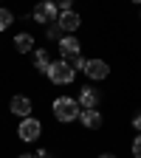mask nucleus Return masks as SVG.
Wrapping results in <instances>:
<instances>
[{
    "instance_id": "nucleus-1",
    "label": "nucleus",
    "mask_w": 141,
    "mask_h": 158,
    "mask_svg": "<svg viewBox=\"0 0 141 158\" xmlns=\"http://www.w3.org/2000/svg\"><path fill=\"white\" fill-rule=\"evenodd\" d=\"M51 113H54L56 122L71 124V122H79V113H82V107H79V102H76V99H71V96H56L54 105H51Z\"/></svg>"
},
{
    "instance_id": "nucleus-2",
    "label": "nucleus",
    "mask_w": 141,
    "mask_h": 158,
    "mask_svg": "<svg viewBox=\"0 0 141 158\" xmlns=\"http://www.w3.org/2000/svg\"><path fill=\"white\" fill-rule=\"evenodd\" d=\"M54 85H71L76 79V71L71 68V62H65V59H56V62L48 65V73H45Z\"/></svg>"
},
{
    "instance_id": "nucleus-3",
    "label": "nucleus",
    "mask_w": 141,
    "mask_h": 158,
    "mask_svg": "<svg viewBox=\"0 0 141 158\" xmlns=\"http://www.w3.org/2000/svg\"><path fill=\"white\" fill-rule=\"evenodd\" d=\"M39 135H43V122H39V118L28 116V118H23V122H20V127H17V138H20V141L34 144Z\"/></svg>"
},
{
    "instance_id": "nucleus-4",
    "label": "nucleus",
    "mask_w": 141,
    "mask_h": 158,
    "mask_svg": "<svg viewBox=\"0 0 141 158\" xmlns=\"http://www.w3.org/2000/svg\"><path fill=\"white\" fill-rule=\"evenodd\" d=\"M31 17H34V23H39V26H54L56 20H59V11H56V3H48V0H43V3H37L34 6V11H31Z\"/></svg>"
},
{
    "instance_id": "nucleus-5",
    "label": "nucleus",
    "mask_w": 141,
    "mask_h": 158,
    "mask_svg": "<svg viewBox=\"0 0 141 158\" xmlns=\"http://www.w3.org/2000/svg\"><path fill=\"white\" fill-rule=\"evenodd\" d=\"M56 45H59V59H65V62H71V59H76V56H82V43H79L73 34H65Z\"/></svg>"
},
{
    "instance_id": "nucleus-6",
    "label": "nucleus",
    "mask_w": 141,
    "mask_h": 158,
    "mask_svg": "<svg viewBox=\"0 0 141 158\" xmlns=\"http://www.w3.org/2000/svg\"><path fill=\"white\" fill-rule=\"evenodd\" d=\"M82 73H85L88 79H96V82H102V79H107V76H110V65L105 62V59L93 56V59H88V62H85Z\"/></svg>"
},
{
    "instance_id": "nucleus-7",
    "label": "nucleus",
    "mask_w": 141,
    "mask_h": 158,
    "mask_svg": "<svg viewBox=\"0 0 141 158\" xmlns=\"http://www.w3.org/2000/svg\"><path fill=\"white\" fill-rule=\"evenodd\" d=\"M76 102H79V107H82V110H99V102H102V90L85 85L82 90H79Z\"/></svg>"
},
{
    "instance_id": "nucleus-8",
    "label": "nucleus",
    "mask_w": 141,
    "mask_h": 158,
    "mask_svg": "<svg viewBox=\"0 0 141 158\" xmlns=\"http://www.w3.org/2000/svg\"><path fill=\"white\" fill-rule=\"evenodd\" d=\"M9 110H11V116H17L20 122H23V118H28V116L34 113V105H31V99H28V96L17 93V96H11V102H9Z\"/></svg>"
},
{
    "instance_id": "nucleus-9",
    "label": "nucleus",
    "mask_w": 141,
    "mask_h": 158,
    "mask_svg": "<svg viewBox=\"0 0 141 158\" xmlns=\"http://www.w3.org/2000/svg\"><path fill=\"white\" fill-rule=\"evenodd\" d=\"M56 26L62 28V34H76V28L82 26V17H79L76 11H65V14H59Z\"/></svg>"
},
{
    "instance_id": "nucleus-10",
    "label": "nucleus",
    "mask_w": 141,
    "mask_h": 158,
    "mask_svg": "<svg viewBox=\"0 0 141 158\" xmlns=\"http://www.w3.org/2000/svg\"><path fill=\"white\" fill-rule=\"evenodd\" d=\"M79 122H82V127H88V130H99L105 118H102L99 110H82L79 113Z\"/></svg>"
},
{
    "instance_id": "nucleus-11",
    "label": "nucleus",
    "mask_w": 141,
    "mask_h": 158,
    "mask_svg": "<svg viewBox=\"0 0 141 158\" xmlns=\"http://www.w3.org/2000/svg\"><path fill=\"white\" fill-rule=\"evenodd\" d=\"M14 51H17V54H28V51H34V37H31L28 31H20V34L14 37Z\"/></svg>"
},
{
    "instance_id": "nucleus-12",
    "label": "nucleus",
    "mask_w": 141,
    "mask_h": 158,
    "mask_svg": "<svg viewBox=\"0 0 141 158\" xmlns=\"http://www.w3.org/2000/svg\"><path fill=\"white\" fill-rule=\"evenodd\" d=\"M48 65H51L48 48H34V68H37L39 73H48Z\"/></svg>"
},
{
    "instance_id": "nucleus-13",
    "label": "nucleus",
    "mask_w": 141,
    "mask_h": 158,
    "mask_svg": "<svg viewBox=\"0 0 141 158\" xmlns=\"http://www.w3.org/2000/svg\"><path fill=\"white\" fill-rule=\"evenodd\" d=\"M11 23H14V14L9 9H0V31H9Z\"/></svg>"
},
{
    "instance_id": "nucleus-14",
    "label": "nucleus",
    "mask_w": 141,
    "mask_h": 158,
    "mask_svg": "<svg viewBox=\"0 0 141 158\" xmlns=\"http://www.w3.org/2000/svg\"><path fill=\"white\" fill-rule=\"evenodd\" d=\"M45 37H48V40H54V43H59V40H62L65 34H62V28L54 23V26H48V28H45Z\"/></svg>"
},
{
    "instance_id": "nucleus-15",
    "label": "nucleus",
    "mask_w": 141,
    "mask_h": 158,
    "mask_svg": "<svg viewBox=\"0 0 141 158\" xmlns=\"http://www.w3.org/2000/svg\"><path fill=\"white\" fill-rule=\"evenodd\" d=\"M130 150H133V158H141V133L133 138V147Z\"/></svg>"
},
{
    "instance_id": "nucleus-16",
    "label": "nucleus",
    "mask_w": 141,
    "mask_h": 158,
    "mask_svg": "<svg viewBox=\"0 0 141 158\" xmlns=\"http://www.w3.org/2000/svg\"><path fill=\"white\" fill-rule=\"evenodd\" d=\"M85 62H88L85 56H76V59H71V68H73V71H82V68H85Z\"/></svg>"
},
{
    "instance_id": "nucleus-17",
    "label": "nucleus",
    "mask_w": 141,
    "mask_h": 158,
    "mask_svg": "<svg viewBox=\"0 0 141 158\" xmlns=\"http://www.w3.org/2000/svg\"><path fill=\"white\" fill-rule=\"evenodd\" d=\"M133 127H135V133H141V110H135V116H133Z\"/></svg>"
},
{
    "instance_id": "nucleus-18",
    "label": "nucleus",
    "mask_w": 141,
    "mask_h": 158,
    "mask_svg": "<svg viewBox=\"0 0 141 158\" xmlns=\"http://www.w3.org/2000/svg\"><path fill=\"white\" fill-rule=\"evenodd\" d=\"M34 155H37V158H51V152H48V150H37Z\"/></svg>"
},
{
    "instance_id": "nucleus-19",
    "label": "nucleus",
    "mask_w": 141,
    "mask_h": 158,
    "mask_svg": "<svg viewBox=\"0 0 141 158\" xmlns=\"http://www.w3.org/2000/svg\"><path fill=\"white\" fill-rule=\"evenodd\" d=\"M99 158H118V155H113V152H102Z\"/></svg>"
},
{
    "instance_id": "nucleus-20",
    "label": "nucleus",
    "mask_w": 141,
    "mask_h": 158,
    "mask_svg": "<svg viewBox=\"0 0 141 158\" xmlns=\"http://www.w3.org/2000/svg\"><path fill=\"white\" fill-rule=\"evenodd\" d=\"M17 158H37V155H31V152H23V155H17Z\"/></svg>"
}]
</instances>
